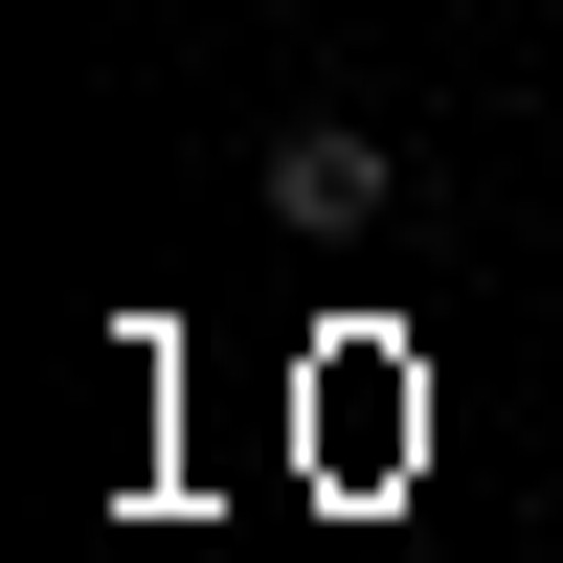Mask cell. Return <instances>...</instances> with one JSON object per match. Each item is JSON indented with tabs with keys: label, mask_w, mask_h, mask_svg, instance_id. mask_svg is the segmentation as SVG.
I'll return each instance as SVG.
<instances>
[{
	"label": "cell",
	"mask_w": 563,
	"mask_h": 563,
	"mask_svg": "<svg viewBox=\"0 0 563 563\" xmlns=\"http://www.w3.org/2000/svg\"><path fill=\"white\" fill-rule=\"evenodd\" d=\"M271 225H294V249L384 225V135H361V113H294V135H271Z\"/></svg>",
	"instance_id": "6da1fadb"
}]
</instances>
